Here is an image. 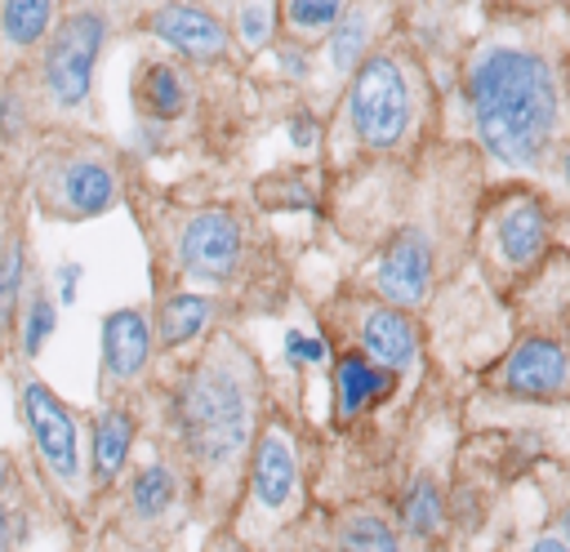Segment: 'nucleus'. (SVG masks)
Returning <instances> with one entry per match:
<instances>
[{
    "instance_id": "1",
    "label": "nucleus",
    "mask_w": 570,
    "mask_h": 552,
    "mask_svg": "<svg viewBox=\"0 0 570 552\" xmlns=\"http://www.w3.org/2000/svg\"><path fill=\"white\" fill-rule=\"evenodd\" d=\"M263 378L245 343L218 334L174 392V432L200 481L205 507L223 516L236 503L258 436Z\"/></svg>"
},
{
    "instance_id": "2",
    "label": "nucleus",
    "mask_w": 570,
    "mask_h": 552,
    "mask_svg": "<svg viewBox=\"0 0 570 552\" xmlns=\"http://www.w3.org/2000/svg\"><path fill=\"white\" fill-rule=\"evenodd\" d=\"M463 98L476 142L503 169H543L561 138V80L525 45L490 40L468 58Z\"/></svg>"
},
{
    "instance_id": "3",
    "label": "nucleus",
    "mask_w": 570,
    "mask_h": 552,
    "mask_svg": "<svg viewBox=\"0 0 570 552\" xmlns=\"http://www.w3.org/2000/svg\"><path fill=\"white\" fill-rule=\"evenodd\" d=\"M419 116V85L410 62L396 49H374L347 76L343 93V125L356 147L365 151H401L414 134Z\"/></svg>"
},
{
    "instance_id": "4",
    "label": "nucleus",
    "mask_w": 570,
    "mask_h": 552,
    "mask_svg": "<svg viewBox=\"0 0 570 552\" xmlns=\"http://www.w3.org/2000/svg\"><path fill=\"white\" fill-rule=\"evenodd\" d=\"M303 507V463H298V436L285 418H267L254 436L249 463H245V507L236 543H263L281 534Z\"/></svg>"
},
{
    "instance_id": "5",
    "label": "nucleus",
    "mask_w": 570,
    "mask_h": 552,
    "mask_svg": "<svg viewBox=\"0 0 570 552\" xmlns=\"http://www.w3.org/2000/svg\"><path fill=\"white\" fill-rule=\"evenodd\" d=\"M102 45H107V13L102 9H76L53 27V36L40 53V89L53 107L76 111L89 102Z\"/></svg>"
},
{
    "instance_id": "6",
    "label": "nucleus",
    "mask_w": 570,
    "mask_h": 552,
    "mask_svg": "<svg viewBox=\"0 0 570 552\" xmlns=\"http://www.w3.org/2000/svg\"><path fill=\"white\" fill-rule=\"evenodd\" d=\"M240 249H245V236H240V218L223 205H209V209H196L183 218L178 236H174V258H178V272L191 276V280H205V285H223L236 276L240 267Z\"/></svg>"
},
{
    "instance_id": "7",
    "label": "nucleus",
    "mask_w": 570,
    "mask_h": 552,
    "mask_svg": "<svg viewBox=\"0 0 570 552\" xmlns=\"http://www.w3.org/2000/svg\"><path fill=\"white\" fill-rule=\"evenodd\" d=\"M22 423L36 441V454L45 463V472L67 485V490H80V476H85V463H80V432H76V414L62 405V396L40 383V378H27L22 383Z\"/></svg>"
},
{
    "instance_id": "8",
    "label": "nucleus",
    "mask_w": 570,
    "mask_h": 552,
    "mask_svg": "<svg viewBox=\"0 0 570 552\" xmlns=\"http://www.w3.org/2000/svg\"><path fill=\"white\" fill-rule=\"evenodd\" d=\"M40 196L58 218H98L120 200V178L102 156H62L40 174Z\"/></svg>"
},
{
    "instance_id": "9",
    "label": "nucleus",
    "mask_w": 570,
    "mask_h": 552,
    "mask_svg": "<svg viewBox=\"0 0 570 552\" xmlns=\"http://www.w3.org/2000/svg\"><path fill=\"white\" fill-rule=\"evenodd\" d=\"M432 276H436V249L423 227H401L374 258V289L396 312L419 307L432 294Z\"/></svg>"
},
{
    "instance_id": "10",
    "label": "nucleus",
    "mask_w": 570,
    "mask_h": 552,
    "mask_svg": "<svg viewBox=\"0 0 570 552\" xmlns=\"http://www.w3.org/2000/svg\"><path fill=\"white\" fill-rule=\"evenodd\" d=\"M548 236H552V218H548V205L534 191L508 196L490 218V254L508 272L534 267L548 249Z\"/></svg>"
},
{
    "instance_id": "11",
    "label": "nucleus",
    "mask_w": 570,
    "mask_h": 552,
    "mask_svg": "<svg viewBox=\"0 0 570 552\" xmlns=\"http://www.w3.org/2000/svg\"><path fill=\"white\" fill-rule=\"evenodd\" d=\"M499 387L525 401L561 396L570 387V347L552 334H525L499 365Z\"/></svg>"
},
{
    "instance_id": "12",
    "label": "nucleus",
    "mask_w": 570,
    "mask_h": 552,
    "mask_svg": "<svg viewBox=\"0 0 570 552\" xmlns=\"http://www.w3.org/2000/svg\"><path fill=\"white\" fill-rule=\"evenodd\" d=\"M147 31L191 62H218L232 49L227 22L205 4H160V9H151Z\"/></svg>"
},
{
    "instance_id": "13",
    "label": "nucleus",
    "mask_w": 570,
    "mask_h": 552,
    "mask_svg": "<svg viewBox=\"0 0 570 552\" xmlns=\"http://www.w3.org/2000/svg\"><path fill=\"white\" fill-rule=\"evenodd\" d=\"M356 343H361L356 352L374 369H383V374L396 378L419 356V325L410 321V312H396L387 303H370L361 312V321H356Z\"/></svg>"
},
{
    "instance_id": "14",
    "label": "nucleus",
    "mask_w": 570,
    "mask_h": 552,
    "mask_svg": "<svg viewBox=\"0 0 570 552\" xmlns=\"http://www.w3.org/2000/svg\"><path fill=\"white\" fill-rule=\"evenodd\" d=\"M156 352L151 321L142 307H116L102 316V374L111 383H134Z\"/></svg>"
},
{
    "instance_id": "15",
    "label": "nucleus",
    "mask_w": 570,
    "mask_h": 552,
    "mask_svg": "<svg viewBox=\"0 0 570 552\" xmlns=\"http://www.w3.org/2000/svg\"><path fill=\"white\" fill-rule=\"evenodd\" d=\"M134 107H138L142 125H169L191 107V85L174 62L142 58L134 67Z\"/></svg>"
},
{
    "instance_id": "16",
    "label": "nucleus",
    "mask_w": 570,
    "mask_h": 552,
    "mask_svg": "<svg viewBox=\"0 0 570 552\" xmlns=\"http://www.w3.org/2000/svg\"><path fill=\"white\" fill-rule=\"evenodd\" d=\"M134 432H138V423H134V414L125 405L98 410L94 432H89V467H94L98 485H111L120 476V467H125V459L134 450Z\"/></svg>"
},
{
    "instance_id": "17",
    "label": "nucleus",
    "mask_w": 570,
    "mask_h": 552,
    "mask_svg": "<svg viewBox=\"0 0 570 552\" xmlns=\"http://www.w3.org/2000/svg\"><path fill=\"white\" fill-rule=\"evenodd\" d=\"M209 321H214V298L209 294H196V289H178V294H169L160 303L156 325H151V338H156V347L174 352V347L196 343L209 329Z\"/></svg>"
},
{
    "instance_id": "18",
    "label": "nucleus",
    "mask_w": 570,
    "mask_h": 552,
    "mask_svg": "<svg viewBox=\"0 0 570 552\" xmlns=\"http://www.w3.org/2000/svg\"><path fill=\"white\" fill-rule=\"evenodd\" d=\"M392 392V374L374 369L361 352H343L334 361V405L343 418H356L365 414L374 401H383Z\"/></svg>"
},
{
    "instance_id": "19",
    "label": "nucleus",
    "mask_w": 570,
    "mask_h": 552,
    "mask_svg": "<svg viewBox=\"0 0 570 552\" xmlns=\"http://www.w3.org/2000/svg\"><path fill=\"white\" fill-rule=\"evenodd\" d=\"M330 552H414L405 534L374 507H352L334 521Z\"/></svg>"
},
{
    "instance_id": "20",
    "label": "nucleus",
    "mask_w": 570,
    "mask_h": 552,
    "mask_svg": "<svg viewBox=\"0 0 570 552\" xmlns=\"http://www.w3.org/2000/svg\"><path fill=\"white\" fill-rule=\"evenodd\" d=\"M374 13H383V9H374V4H356V9H347V13L334 22V31L325 36V62H330L334 76H352V71L361 67V58L370 53Z\"/></svg>"
},
{
    "instance_id": "21",
    "label": "nucleus",
    "mask_w": 570,
    "mask_h": 552,
    "mask_svg": "<svg viewBox=\"0 0 570 552\" xmlns=\"http://www.w3.org/2000/svg\"><path fill=\"white\" fill-rule=\"evenodd\" d=\"M174 499H178V472H174L165 459H151V463H142V467L134 472V481H129V512H134L138 521H160V516H169Z\"/></svg>"
},
{
    "instance_id": "22",
    "label": "nucleus",
    "mask_w": 570,
    "mask_h": 552,
    "mask_svg": "<svg viewBox=\"0 0 570 552\" xmlns=\"http://www.w3.org/2000/svg\"><path fill=\"white\" fill-rule=\"evenodd\" d=\"M441 525H445V499H441L436 481L432 476H414L405 485V494H401V521H396V530L405 539H414V543H428L432 534H441Z\"/></svg>"
},
{
    "instance_id": "23",
    "label": "nucleus",
    "mask_w": 570,
    "mask_h": 552,
    "mask_svg": "<svg viewBox=\"0 0 570 552\" xmlns=\"http://www.w3.org/2000/svg\"><path fill=\"white\" fill-rule=\"evenodd\" d=\"M22 298H27V240L22 231H13L0 249V338L18 325Z\"/></svg>"
},
{
    "instance_id": "24",
    "label": "nucleus",
    "mask_w": 570,
    "mask_h": 552,
    "mask_svg": "<svg viewBox=\"0 0 570 552\" xmlns=\"http://www.w3.org/2000/svg\"><path fill=\"white\" fill-rule=\"evenodd\" d=\"M49 27H53V4L49 0H9V4H0V31H4V45H13V49L36 45Z\"/></svg>"
},
{
    "instance_id": "25",
    "label": "nucleus",
    "mask_w": 570,
    "mask_h": 552,
    "mask_svg": "<svg viewBox=\"0 0 570 552\" xmlns=\"http://www.w3.org/2000/svg\"><path fill=\"white\" fill-rule=\"evenodd\" d=\"M58 329V303L49 298L45 285H36L27 298H22V312H18V334H22V356H40V347L53 338Z\"/></svg>"
},
{
    "instance_id": "26",
    "label": "nucleus",
    "mask_w": 570,
    "mask_h": 552,
    "mask_svg": "<svg viewBox=\"0 0 570 552\" xmlns=\"http://www.w3.org/2000/svg\"><path fill=\"white\" fill-rule=\"evenodd\" d=\"M276 13L298 36H330L334 22L347 13V4H338V0H289V4H276Z\"/></svg>"
},
{
    "instance_id": "27",
    "label": "nucleus",
    "mask_w": 570,
    "mask_h": 552,
    "mask_svg": "<svg viewBox=\"0 0 570 552\" xmlns=\"http://www.w3.org/2000/svg\"><path fill=\"white\" fill-rule=\"evenodd\" d=\"M276 4H236L232 9V27L227 31H236V40L254 53V49H263V45H272V31H276Z\"/></svg>"
},
{
    "instance_id": "28",
    "label": "nucleus",
    "mask_w": 570,
    "mask_h": 552,
    "mask_svg": "<svg viewBox=\"0 0 570 552\" xmlns=\"http://www.w3.org/2000/svg\"><path fill=\"white\" fill-rule=\"evenodd\" d=\"M325 356H330L325 338L303 334V329H285V361H289L294 369H303V365H325Z\"/></svg>"
},
{
    "instance_id": "29",
    "label": "nucleus",
    "mask_w": 570,
    "mask_h": 552,
    "mask_svg": "<svg viewBox=\"0 0 570 552\" xmlns=\"http://www.w3.org/2000/svg\"><path fill=\"white\" fill-rule=\"evenodd\" d=\"M22 129H27V102H22L18 89H4L0 93V134L4 138H18Z\"/></svg>"
},
{
    "instance_id": "30",
    "label": "nucleus",
    "mask_w": 570,
    "mask_h": 552,
    "mask_svg": "<svg viewBox=\"0 0 570 552\" xmlns=\"http://www.w3.org/2000/svg\"><path fill=\"white\" fill-rule=\"evenodd\" d=\"M276 67H281L289 80H307V76H312V53H307L303 45L285 40V45H276Z\"/></svg>"
},
{
    "instance_id": "31",
    "label": "nucleus",
    "mask_w": 570,
    "mask_h": 552,
    "mask_svg": "<svg viewBox=\"0 0 570 552\" xmlns=\"http://www.w3.org/2000/svg\"><path fill=\"white\" fill-rule=\"evenodd\" d=\"M285 134H289L294 151H312V147L321 142V125H316V116H312V111H294V116L285 120Z\"/></svg>"
},
{
    "instance_id": "32",
    "label": "nucleus",
    "mask_w": 570,
    "mask_h": 552,
    "mask_svg": "<svg viewBox=\"0 0 570 552\" xmlns=\"http://www.w3.org/2000/svg\"><path fill=\"white\" fill-rule=\"evenodd\" d=\"M22 539H27V521H22V512H13V507L0 499V552H18Z\"/></svg>"
},
{
    "instance_id": "33",
    "label": "nucleus",
    "mask_w": 570,
    "mask_h": 552,
    "mask_svg": "<svg viewBox=\"0 0 570 552\" xmlns=\"http://www.w3.org/2000/svg\"><path fill=\"white\" fill-rule=\"evenodd\" d=\"M80 276H85V267H80V263H71V258L53 267V289H58V303H62V307H71V303H76V294H80Z\"/></svg>"
},
{
    "instance_id": "34",
    "label": "nucleus",
    "mask_w": 570,
    "mask_h": 552,
    "mask_svg": "<svg viewBox=\"0 0 570 552\" xmlns=\"http://www.w3.org/2000/svg\"><path fill=\"white\" fill-rule=\"evenodd\" d=\"M525 552H570V548H566V543H561L557 534H543V539H534V543H530Z\"/></svg>"
},
{
    "instance_id": "35",
    "label": "nucleus",
    "mask_w": 570,
    "mask_h": 552,
    "mask_svg": "<svg viewBox=\"0 0 570 552\" xmlns=\"http://www.w3.org/2000/svg\"><path fill=\"white\" fill-rule=\"evenodd\" d=\"M205 552H249V548H245V543H236L232 534H218V539H214Z\"/></svg>"
},
{
    "instance_id": "36",
    "label": "nucleus",
    "mask_w": 570,
    "mask_h": 552,
    "mask_svg": "<svg viewBox=\"0 0 570 552\" xmlns=\"http://www.w3.org/2000/svg\"><path fill=\"white\" fill-rule=\"evenodd\" d=\"M557 525H561V530H557V539H561V543H566V548H570V507H566V512H561V521H557Z\"/></svg>"
},
{
    "instance_id": "37",
    "label": "nucleus",
    "mask_w": 570,
    "mask_h": 552,
    "mask_svg": "<svg viewBox=\"0 0 570 552\" xmlns=\"http://www.w3.org/2000/svg\"><path fill=\"white\" fill-rule=\"evenodd\" d=\"M561 178H566V187H570V151L561 156Z\"/></svg>"
}]
</instances>
